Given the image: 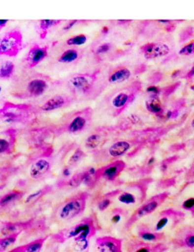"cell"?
<instances>
[{"label":"cell","instance_id":"obj_44","mask_svg":"<svg viewBox=\"0 0 194 252\" xmlns=\"http://www.w3.org/2000/svg\"><path fill=\"white\" fill-rule=\"evenodd\" d=\"M77 22H78L77 20H72V21H70V22H68L67 24H66L65 26L63 28V30L65 31V32L69 31V30H71V28H72L73 27H74V25L77 23Z\"/></svg>","mask_w":194,"mask_h":252},{"label":"cell","instance_id":"obj_58","mask_svg":"<svg viewBox=\"0 0 194 252\" xmlns=\"http://www.w3.org/2000/svg\"><path fill=\"white\" fill-rule=\"evenodd\" d=\"M182 252H194V249H187V250L184 251Z\"/></svg>","mask_w":194,"mask_h":252},{"label":"cell","instance_id":"obj_3","mask_svg":"<svg viewBox=\"0 0 194 252\" xmlns=\"http://www.w3.org/2000/svg\"><path fill=\"white\" fill-rule=\"evenodd\" d=\"M185 218L182 211L174 209H166L161 211L147 223L150 227L157 233H164L165 230H172L178 227Z\"/></svg>","mask_w":194,"mask_h":252},{"label":"cell","instance_id":"obj_6","mask_svg":"<svg viewBox=\"0 0 194 252\" xmlns=\"http://www.w3.org/2000/svg\"><path fill=\"white\" fill-rule=\"evenodd\" d=\"M91 124V112L89 110L74 114L59 129L61 133L77 134L88 129Z\"/></svg>","mask_w":194,"mask_h":252},{"label":"cell","instance_id":"obj_11","mask_svg":"<svg viewBox=\"0 0 194 252\" xmlns=\"http://www.w3.org/2000/svg\"><path fill=\"white\" fill-rule=\"evenodd\" d=\"M34 220L19 222H5L0 226V238L6 237L12 235L22 233L24 231L28 230L33 227Z\"/></svg>","mask_w":194,"mask_h":252},{"label":"cell","instance_id":"obj_8","mask_svg":"<svg viewBox=\"0 0 194 252\" xmlns=\"http://www.w3.org/2000/svg\"><path fill=\"white\" fill-rule=\"evenodd\" d=\"M168 249L165 243H148L138 238L128 239L125 244V252H165Z\"/></svg>","mask_w":194,"mask_h":252},{"label":"cell","instance_id":"obj_62","mask_svg":"<svg viewBox=\"0 0 194 252\" xmlns=\"http://www.w3.org/2000/svg\"></svg>","mask_w":194,"mask_h":252},{"label":"cell","instance_id":"obj_18","mask_svg":"<svg viewBox=\"0 0 194 252\" xmlns=\"http://www.w3.org/2000/svg\"><path fill=\"white\" fill-rule=\"evenodd\" d=\"M147 59L162 57L169 53V47L164 43H149L145 45L141 49Z\"/></svg>","mask_w":194,"mask_h":252},{"label":"cell","instance_id":"obj_54","mask_svg":"<svg viewBox=\"0 0 194 252\" xmlns=\"http://www.w3.org/2000/svg\"><path fill=\"white\" fill-rule=\"evenodd\" d=\"M118 22H119V23H126V22H130V21H129V20H119Z\"/></svg>","mask_w":194,"mask_h":252},{"label":"cell","instance_id":"obj_34","mask_svg":"<svg viewBox=\"0 0 194 252\" xmlns=\"http://www.w3.org/2000/svg\"><path fill=\"white\" fill-rule=\"evenodd\" d=\"M78 56H79L78 52L76 49H67L59 57L58 61L63 64H68L76 61L78 59Z\"/></svg>","mask_w":194,"mask_h":252},{"label":"cell","instance_id":"obj_41","mask_svg":"<svg viewBox=\"0 0 194 252\" xmlns=\"http://www.w3.org/2000/svg\"><path fill=\"white\" fill-rule=\"evenodd\" d=\"M194 53V41L191 42V43L184 46L182 49L179 51L180 55L183 56H191V55Z\"/></svg>","mask_w":194,"mask_h":252},{"label":"cell","instance_id":"obj_46","mask_svg":"<svg viewBox=\"0 0 194 252\" xmlns=\"http://www.w3.org/2000/svg\"><path fill=\"white\" fill-rule=\"evenodd\" d=\"M147 92L152 93L153 95H157V94H160V90L158 88V87H154V86H152V87H149L147 88Z\"/></svg>","mask_w":194,"mask_h":252},{"label":"cell","instance_id":"obj_56","mask_svg":"<svg viewBox=\"0 0 194 252\" xmlns=\"http://www.w3.org/2000/svg\"><path fill=\"white\" fill-rule=\"evenodd\" d=\"M153 163H154V158H151L150 159V160H149L148 164L149 165H150V164H153Z\"/></svg>","mask_w":194,"mask_h":252},{"label":"cell","instance_id":"obj_40","mask_svg":"<svg viewBox=\"0 0 194 252\" xmlns=\"http://www.w3.org/2000/svg\"><path fill=\"white\" fill-rule=\"evenodd\" d=\"M61 20H51L43 19L40 22V28L43 32H46L48 29H50L52 27L56 26L61 22Z\"/></svg>","mask_w":194,"mask_h":252},{"label":"cell","instance_id":"obj_59","mask_svg":"<svg viewBox=\"0 0 194 252\" xmlns=\"http://www.w3.org/2000/svg\"><path fill=\"white\" fill-rule=\"evenodd\" d=\"M191 125H192L193 127H194V118L192 121V123H191Z\"/></svg>","mask_w":194,"mask_h":252},{"label":"cell","instance_id":"obj_20","mask_svg":"<svg viewBox=\"0 0 194 252\" xmlns=\"http://www.w3.org/2000/svg\"><path fill=\"white\" fill-rule=\"evenodd\" d=\"M15 131L9 129L0 133V155L10 154L15 144Z\"/></svg>","mask_w":194,"mask_h":252},{"label":"cell","instance_id":"obj_30","mask_svg":"<svg viewBox=\"0 0 194 252\" xmlns=\"http://www.w3.org/2000/svg\"><path fill=\"white\" fill-rule=\"evenodd\" d=\"M128 211L124 208H114L109 214V222L112 225H118L121 223L124 218L127 216Z\"/></svg>","mask_w":194,"mask_h":252},{"label":"cell","instance_id":"obj_9","mask_svg":"<svg viewBox=\"0 0 194 252\" xmlns=\"http://www.w3.org/2000/svg\"><path fill=\"white\" fill-rule=\"evenodd\" d=\"M22 36L18 32L5 34L0 39V56H15L22 47Z\"/></svg>","mask_w":194,"mask_h":252},{"label":"cell","instance_id":"obj_31","mask_svg":"<svg viewBox=\"0 0 194 252\" xmlns=\"http://www.w3.org/2000/svg\"><path fill=\"white\" fill-rule=\"evenodd\" d=\"M146 107H147L149 112H151V113L155 114V115H158V116L162 115V107L161 103H160V99L157 96L153 95L150 99L147 100L146 102Z\"/></svg>","mask_w":194,"mask_h":252},{"label":"cell","instance_id":"obj_2","mask_svg":"<svg viewBox=\"0 0 194 252\" xmlns=\"http://www.w3.org/2000/svg\"><path fill=\"white\" fill-rule=\"evenodd\" d=\"M99 229V222L95 214L84 218L74 226L64 229L53 235V239L57 243L67 241L90 240Z\"/></svg>","mask_w":194,"mask_h":252},{"label":"cell","instance_id":"obj_50","mask_svg":"<svg viewBox=\"0 0 194 252\" xmlns=\"http://www.w3.org/2000/svg\"><path fill=\"white\" fill-rule=\"evenodd\" d=\"M130 120H131L132 122H133L134 124L137 123V122H139V118L137 116V115H132L131 116H130Z\"/></svg>","mask_w":194,"mask_h":252},{"label":"cell","instance_id":"obj_27","mask_svg":"<svg viewBox=\"0 0 194 252\" xmlns=\"http://www.w3.org/2000/svg\"><path fill=\"white\" fill-rule=\"evenodd\" d=\"M130 77V71L126 67H122L115 70L109 77V82L111 84H119L127 80Z\"/></svg>","mask_w":194,"mask_h":252},{"label":"cell","instance_id":"obj_29","mask_svg":"<svg viewBox=\"0 0 194 252\" xmlns=\"http://www.w3.org/2000/svg\"><path fill=\"white\" fill-rule=\"evenodd\" d=\"M90 240L71 241L66 252H89Z\"/></svg>","mask_w":194,"mask_h":252},{"label":"cell","instance_id":"obj_24","mask_svg":"<svg viewBox=\"0 0 194 252\" xmlns=\"http://www.w3.org/2000/svg\"><path fill=\"white\" fill-rule=\"evenodd\" d=\"M130 145L125 140L118 141L111 145L107 149L108 156L111 158H119L125 155L130 149Z\"/></svg>","mask_w":194,"mask_h":252},{"label":"cell","instance_id":"obj_21","mask_svg":"<svg viewBox=\"0 0 194 252\" xmlns=\"http://www.w3.org/2000/svg\"><path fill=\"white\" fill-rule=\"evenodd\" d=\"M48 48L40 47L39 46H33L27 56L28 64L31 67H34L47 56Z\"/></svg>","mask_w":194,"mask_h":252},{"label":"cell","instance_id":"obj_45","mask_svg":"<svg viewBox=\"0 0 194 252\" xmlns=\"http://www.w3.org/2000/svg\"><path fill=\"white\" fill-rule=\"evenodd\" d=\"M180 85V83H178V84H174V85L171 86V87H168V88L165 90L164 91V94H165V95H168L169 94H171V93L174 92V90H176L177 87Z\"/></svg>","mask_w":194,"mask_h":252},{"label":"cell","instance_id":"obj_5","mask_svg":"<svg viewBox=\"0 0 194 252\" xmlns=\"http://www.w3.org/2000/svg\"><path fill=\"white\" fill-rule=\"evenodd\" d=\"M146 196L145 185L141 184H133L129 186L123 190H119L117 195L114 198L119 208H132L137 205H141ZM126 210V209H125Z\"/></svg>","mask_w":194,"mask_h":252},{"label":"cell","instance_id":"obj_61","mask_svg":"<svg viewBox=\"0 0 194 252\" xmlns=\"http://www.w3.org/2000/svg\"><path fill=\"white\" fill-rule=\"evenodd\" d=\"M4 186H0V189H3Z\"/></svg>","mask_w":194,"mask_h":252},{"label":"cell","instance_id":"obj_15","mask_svg":"<svg viewBox=\"0 0 194 252\" xmlns=\"http://www.w3.org/2000/svg\"><path fill=\"white\" fill-rule=\"evenodd\" d=\"M94 84L93 77L87 75L74 76L68 81L70 89L76 94H87L91 92Z\"/></svg>","mask_w":194,"mask_h":252},{"label":"cell","instance_id":"obj_33","mask_svg":"<svg viewBox=\"0 0 194 252\" xmlns=\"http://www.w3.org/2000/svg\"><path fill=\"white\" fill-rule=\"evenodd\" d=\"M84 170L81 171V172L77 173V174L72 176L71 178L67 179V181L60 184V187L63 186V187H69V188H77V187H79V186H81V184H83V181H84Z\"/></svg>","mask_w":194,"mask_h":252},{"label":"cell","instance_id":"obj_37","mask_svg":"<svg viewBox=\"0 0 194 252\" xmlns=\"http://www.w3.org/2000/svg\"><path fill=\"white\" fill-rule=\"evenodd\" d=\"M85 156V153H84V151L81 149V148H77L74 149L72 154L71 155L68 159L67 160V167L69 166H74V164L79 162L81 159Z\"/></svg>","mask_w":194,"mask_h":252},{"label":"cell","instance_id":"obj_47","mask_svg":"<svg viewBox=\"0 0 194 252\" xmlns=\"http://www.w3.org/2000/svg\"><path fill=\"white\" fill-rule=\"evenodd\" d=\"M62 174H63V177H65V178L70 177V176H71V170H70L69 167H65L63 169Z\"/></svg>","mask_w":194,"mask_h":252},{"label":"cell","instance_id":"obj_57","mask_svg":"<svg viewBox=\"0 0 194 252\" xmlns=\"http://www.w3.org/2000/svg\"><path fill=\"white\" fill-rule=\"evenodd\" d=\"M159 22H162V23H168V22H170V21H168V20H160Z\"/></svg>","mask_w":194,"mask_h":252},{"label":"cell","instance_id":"obj_12","mask_svg":"<svg viewBox=\"0 0 194 252\" xmlns=\"http://www.w3.org/2000/svg\"><path fill=\"white\" fill-rule=\"evenodd\" d=\"M122 240L112 236H102L96 239V252H123Z\"/></svg>","mask_w":194,"mask_h":252},{"label":"cell","instance_id":"obj_10","mask_svg":"<svg viewBox=\"0 0 194 252\" xmlns=\"http://www.w3.org/2000/svg\"><path fill=\"white\" fill-rule=\"evenodd\" d=\"M125 167L126 164L122 160H115L114 162L104 166L97 170V174H96L97 181L102 179L108 182H112L120 175Z\"/></svg>","mask_w":194,"mask_h":252},{"label":"cell","instance_id":"obj_39","mask_svg":"<svg viewBox=\"0 0 194 252\" xmlns=\"http://www.w3.org/2000/svg\"><path fill=\"white\" fill-rule=\"evenodd\" d=\"M181 206L182 209L190 211L194 216V196H190L184 198Z\"/></svg>","mask_w":194,"mask_h":252},{"label":"cell","instance_id":"obj_16","mask_svg":"<svg viewBox=\"0 0 194 252\" xmlns=\"http://www.w3.org/2000/svg\"><path fill=\"white\" fill-rule=\"evenodd\" d=\"M51 169V161L46 158L37 159L29 168V176L32 180L39 181L44 178Z\"/></svg>","mask_w":194,"mask_h":252},{"label":"cell","instance_id":"obj_25","mask_svg":"<svg viewBox=\"0 0 194 252\" xmlns=\"http://www.w3.org/2000/svg\"><path fill=\"white\" fill-rule=\"evenodd\" d=\"M131 97H133V95H128L125 93H120L112 98V106L117 109L116 113H120L127 104L129 102H131Z\"/></svg>","mask_w":194,"mask_h":252},{"label":"cell","instance_id":"obj_49","mask_svg":"<svg viewBox=\"0 0 194 252\" xmlns=\"http://www.w3.org/2000/svg\"><path fill=\"white\" fill-rule=\"evenodd\" d=\"M8 22V19H0V29H1V28H4V27L7 25Z\"/></svg>","mask_w":194,"mask_h":252},{"label":"cell","instance_id":"obj_42","mask_svg":"<svg viewBox=\"0 0 194 252\" xmlns=\"http://www.w3.org/2000/svg\"><path fill=\"white\" fill-rule=\"evenodd\" d=\"M111 49L110 43H103V44L100 45L99 47L97 48L96 50V54L97 55H102L105 54L109 51V49Z\"/></svg>","mask_w":194,"mask_h":252},{"label":"cell","instance_id":"obj_36","mask_svg":"<svg viewBox=\"0 0 194 252\" xmlns=\"http://www.w3.org/2000/svg\"><path fill=\"white\" fill-rule=\"evenodd\" d=\"M19 235L20 233L6 236V237L0 238V252H5L8 248L13 246Z\"/></svg>","mask_w":194,"mask_h":252},{"label":"cell","instance_id":"obj_52","mask_svg":"<svg viewBox=\"0 0 194 252\" xmlns=\"http://www.w3.org/2000/svg\"><path fill=\"white\" fill-rule=\"evenodd\" d=\"M109 32V29L108 27H103V28H102V31H101V32H102V33H103V34H107Z\"/></svg>","mask_w":194,"mask_h":252},{"label":"cell","instance_id":"obj_4","mask_svg":"<svg viewBox=\"0 0 194 252\" xmlns=\"http://www.w3.org/2000/svg\"><path fill=\"white\" fill-rule=\"evenodd\" d=\"M168 195L169 194L168 192H162V193L152 197L147 201H145L144 203L141 204L137 209L133 211V213L125 222L124 230H130L132 226L137 223L139 220L149 216L157 211V208L168 198Z\"/></svg>","mask_w":194,"mask_h":252},{"label":"cell","instance_id":"obj_38","mask_svg":"<svg viewBox=\"0 0 194 252\" xmlns=\"http://www.w3.org/2000/svg\"><path fill=\"white\" fill-rule=\"evenodd\" d=\"M87 40V37L86 35L79 34L69 38L66 43L68 46H81V45H84Z\"/></svg>","mask_w":194,"mask_h":252},{"label":"cell","instance_id":"obj_22","mask_svg":"<svg viewBox=\"0 0 194 252\" xmlns=\"http://www.w3.org/2000/svg\"><path fill=\"white\" fill-rule=\"evenodd\" d=\"M48 84L46 80L41 78H35L28 82L27 91L32 97H37L43 95L47 89Z\"/></svg>","mask_w":194,"mask_h":252},{"label":"cell","instance_id":"obj_23","mask_svg":"<svg viewBox=\"0 0 194 252\" xmlns=\"http://www.w3.org/2000/svg\"><path fill=\"white\" fill-rule=\"evenodd\" d=\"M49 236L39 238L23 246H18L8 252H41L43 245Z\"/></svg>","mask_w":194,"mask_h":252},{"label":"cell","instance_id":"obj_19","mask_svg":"<svg viewBox=\"0 0 194 252\" xmlns=\"http://www.w3.org/2000/svg\"><path fill=\"white\" fill-rule=\"evenodd\" d=\"M25 194L26 191L16 189L11 190L4 194L0 198V210L8 209V208L13 206L18 201L22 199Z\"/></svg>","mask_w":194,"mask_h":252},{"label":"cell","instance_id":"obj_13","mask_svg":"<svg viewBox=\"0 0 194 252\" xmlns=\"http://www.w3.org/2000/svg\"><path fill=\"white\" fill-rule=\"evenodd\" d=\"M137 238L148 243H162L166 239L164 233H157L153 231L147 223H140L136 226Z\"/></svg>","mask_w":194,"mask_h":252},{"label":"cell","instance_id":"obj_48","mask_svg":"<svg viewBox=\"0 0 194 252\" xmlns=\"http://www.w3.org/2000/svg\"><path fill=\"white\" fill-rule=\"evenodd\" d=\"M162 77V75L160 73H156V74H153V77H151V80H153L154 83L159 82V81L161 80Z\"/></svg>","mask_w":194,"mask_h":252},{"label":"cell","instance_id":"obj_14","mask_svg":"<svg viewBox=\"0 0 194 252\" xmlns=\"http://www.w3.org/2000/svg\"><path fill=\"white\" fill-rule=\"evenodd\" d=\"M26 113L22 107H6L4 109L0 110V122L5 125L18 123L27 118Z\"/></svg>","mask_w":194,"mask_h":252},{"label":"cell","instance_id":"obj_35","mask_svg":"<svg viewBox=\"0 0 194 252\" xmlns=\"http://www.w3.org/2000/svg\"><path fill=\"white\" fill-rule=\"evenodd\" d=\"M15 70V64L11 61H6L0 65V79H8L12 77Z\"/></svg>","mask_w":194,"mask_h":252},{"label":"cell","instance_id":"obj_26","mask_svg":"<svg viewBox=\"0 0 194 252\" xmlns=\"http://www.w3.org/2000/svg\"><path fill=\"white\" fill-rule=\"evenodd\" d=\"M119 191V190L111 191V192L101 196L98 199L97 203V207L98 210L101 211V212L106 211L111 206V205L113 203L114 198H115V195H117Z\"/></svg>","mask_w":194,"mask_h":252},{"label":"cell","instance_id":"obj_7","mask_svg":"<svg viewBox=\"0 0 194 252\" xmlns=\"http://www.w3.org/2000/svg\"><path fill=\"white\" fill-rule=\"evenodd\" d=\"M168 245L174 249H194V226L187 225L177 229Z\"/></svg>","mask_w":194,"mask_h":252},{"label":"cell","instance_id":"obj_28","mask_svg":"<svg viewBox=\"0 0 194 252\" xmlns=\"http://www.w3.org/2000/svg\"><path fill=\"white\" fill-rule=\"evenodd\" d=\"M102 140V135L99 132L91 133L90 136L86 138L84 146L87 150H97V148L100 146Z\"/></svg>","mask_w":194,"mask_h":252},{"label":"cell","instance_id":"obj_43","mask_svg":"<svg viewBox=\"0 0 194 252\" xmlns=\"http://www.w3.org/2000/svg\"><path fill=\"white\" fill-rule=\"evenodd\" d=\"M193 34V29L191 28H188V29L184 30V32L181 33L180 39L181 42L186 41L187 39H189Z\"/></svg>","mask_w":194,"mask_h":252},{"label":"cell","instance_id":"obj_1","mask_svg":"<svg viewBox=\"0 0 194 252\" xmlns=\"http://www.w3.org/2000/svg\"><path fill=\"white\" fill-rule=\"evenodd\" d=\"M89 196L88 192L81 191L67 197L53 208L50 222L59 226L71 223L84 214Z\"/></svg>","mask_w":194,"mask_h":252},{"label":"cell","instance_id":"obj_32","mask_svg":"<svg viewBox=\"0 0 194 252\" xmlns=\"http://www.w3.org/2000/svg\"><path fill=\"white\" fill-rule=\"evenodd\" d=\"M52 190V187L50 186H46V187H43L40 189L34 191L33 193L30 194L27 198L25 203L26 204H34L37 202L40 198H43L44 195H47L50 193V191Z\"/></svg>","mask_w":194,"mask_h":252},{"label":"cell","instance_id":"obj_55","mask_svg":"<svg viewBox=\"0 0 194 252\" xmlns=\"http://www.w3.org/2000/svg\"><path fill=\"white\" fill-rule=\"evenodd\" d=\"M166 118H172V112H168V113L166 114Z\"/></svg>","mask_w":194,"mask_h":252},{"label":"cell","instance_id":"obj_17","mask_svg":"<svg viewBox=\"0 0 194 252\" xmlns=\"http://www.w3.org/2000/svg\"><path fill=\"white\" fill-rule=\"evenodd\" d=\"M69 103L70 98L66 95H55L54 96L46 100L40 108L43 112H53L67 106Z\"/></svg>","mask_w":194,"mask_h":252},{"label":"cell","instance_id":"obj_51","mask_svg":"<svg viewBox=\"0 0 194 252\" xmlns=\"http://www.w3.org/2000/svg\"><path fill=\"white\" fill-rule=\"evenodd\" d=\"M194 67H193L192 69H191V70H190L189 72L188 73V74H187L186 77H188V78H191V77H194Z\"/></svg>","mask_w":194,"mask_h":252},{"label":"cell","instance_id":"obj_53","mask_svg":"<svg viewBox=\"0 0 194 252\" xmlns=\"http://www.w3.org/2000/svg\"><path fill=\"white\" fill-rule=\"evenodd\" d=\"M180 73V70H175V71H174V72H173V74H172V77H175V76H178V74H179Z\"/></svg>","mask_w":194,"mask_h":252},{"label":"cell","instance_id":"obj_60","mask_svg":"<svg viewBox=\"0 0 194 252\" xmlns=\"http://www.w3.org/2000/svg\"><path fill=\"white\" fill-rule=\"evenodd\" d=\"M191 90H194V85L191 86Z\"/></svg>","mask_w":194,"mask_h":252}]
</instances>
